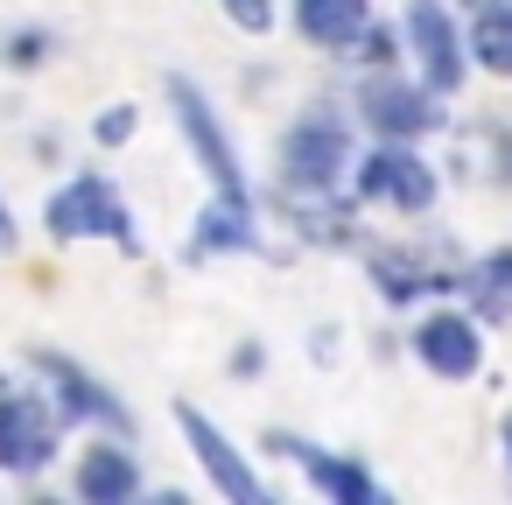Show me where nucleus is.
<instances>
[{
    "mask_svg": "<svg viewBox=\"0 0 512 505\" xmlns=\"http://www.w3.org/2000/svg\"><path fill=\"white\" fill-rule=\"evenodd\" d=\"M50 232H57V239H120V246H134L127 204L113 197L106 176H78L71 190H57V197H50Z\"/></svg>",
    "mask_w": 512,
    "mask_h": 505,
    "instance_id": "f257e3e1",
    "label": "nucleus"
},
{
    "mask_svg": "<svg viewBox=\"0 0 512 505\" xmlns=\"http://www.w3.org/2000/svg\"><path fill=\"white\" fill-rule=\"evenodd\" d=\"M169 106H176V120H183V134H190V148H197V162H204V176L225 190V197H246V183H239V155H232V141L218 134V120H211V106H204V92L197 85H169Z\"/></svg>",
    "mask_w": 512,
    "mask_h": 505,
    "instance_id": "f03ea898",
    "label": "nucleus"
},
{
    "mask_svg": "<svg viewBox=\"0 0 512 505\" xmlns=\"http://www.w3.org/2000/svg\"><path fill=\"white\" fill-rule=\"evenodd\" d=\"M358 190H365L372 204L421 211V204L435 197V176H428V162H421V155H407L400 141H386V148H372V155H365V169H358Z\"/></svg>",
    "mask_w": 512,
    "mask_h": 505,
    "instance_id": "7ed1b4c3",
    "label": "nucleus"
},
{
    "mask_svg": "<svg viewBox=\"0 0 512 505\" xmlns=\"http://www.w3.org/2000/svg\"><path fill=\"white\" fill-rule=\"evenodd\" d=\"M337 169H344V127L302 120V127L281 141V183H295V190H330Z\"/></svg>",
    "mask_w": 512,
    "mask_h": 505,
    "instance_id": "20e7f679",
    "label": "nucleus"
},
{
    "mask_svg": "<svg viewBox=\"0 0 512 505\" xmlns=\"http://www.w3.org/2000/svg\"><path fill=\"white\" fill-rule=\"evenodd\" d=\"M183 435H190V449H197V463H204V477L225 491V498H239V505H260L267 498V484L246 470V456L225 442V428H211L197 407H183Z\"/></svg>",
    "mask_w": 512,
    "mask_h": 505,
    "instance_id": "39448f33",
    "label": "nucleus"
},
{
    "mask_svg": "<svg viewBox=\"0 0 512 505\" xmlns=\"http://www.w3.org/2000/svg\"><path fill=\"white\" fill-rule=\"evenodd\" d=\"M407 36H414V57H421L428 85L456 92L463 85V43H456L449 15H442V0H407Z\"/></svg>",
    "mask_w": 512,
    "mask_h": 505,
    "instance_id": "423d86ee",
    "label": "nucleus"
},
{
    "mask_svg": "<svg viewBox=\"0 0 512 505\" xmlns=\"http://www.w3.org/2000/svg\"><path fill=\"white\" fill-rule=\"evenodd\" d=\"M414 351H421L428 372H442V379H470L477 358H484V337H477L470 316H428V323L414 330Z\"/></svg>",
    "mask_w": 512,
    "mask_h": 505,
    "instance_id": "0eeeda50",
    "label": "nucleus"
},
{
    "mask_svg": "<svg viewBox=\"0 0 512 505\" xmlns=\"http://www.w3.org/2000/svg\"><path fill=\"white\" fill-rule=\"evenodd\" d=\"M50 456V407L43 400H0V470H43Z\"/></svg>",
    "mask_w": 512,
    "mask_h": 505,
    "instance_id": "6e6552de",
    "label": "nucleus"
},
{
    "mask_svg": "<svg viewBox=\"0 0 512 505\" xmlns=\"http://www.w3.org/2000/svg\"><path fill=\"white\" fill-rule=\"evenodd\" d=\"M141 491V470H134V456L127 449H92L85 463H78V498L85 505H120V498H134Z\"/></svg>",
    "mask_w": 512,
    "mask_h": 505,
    "instance_id": "1a4fd4ad",
    "label": "nucleus"
},
{
    "mask_svg": "<svg viewBox=\"0 0 512 505\" xmlns=\"http://www.w3.org/2000/svg\"><path fill=\"white\" fill-rule=\"evenodd\" d=\"M295 22L316 50H344L365 36V0H295Z\"/></svg>",
    "mask_w": 512,
    "mask_h": 505,
    "instance_id": "9d476101",
    "label": "nucleus"
},
{
    "mask_svg": "<svg viewBox=\"0 0 512 505\" xmlns=\"http://www.w3.org/2000/svg\"><path fill=\"white\" fill-rule=\"evenodd\" d=\"M365 120H372L379 134L400 141V134H421L435 113H428L421 92H407V85H393V78H372V85H365Z\"/></svg>",
    "mask_w": 512,
    "mask_h": 505,
    "instance_id": "9b49d317",
    "label": "nucleus"
},
{
    "mask_svg": "<svg viewBox=\"0 0 512 505\" xmlns=\"http://www.w3.org/2000/svg\"><path fill=\"white\" fill-rule=\"evenodd\" d=\"M302 463H309V477L330 491V498H351V505H379V484L365 477V470H351V463H330V456H316V449H302Z\"/></svg>",
    "mask_w": 512,
    "mask_h": 505,
    "instance_id": "f8f14e48",
    "label": "nucleus"
},
{
    "mask_svg": "<svg viewBox=\"0 0 512 505\" xmlns=\"http://www.w3.org/2000/svg\"><path fill=\"white\" fill-rule=\"evenodd\" d=\"M477 64L498 71V78H512V8H498V0L477 15Z\"/></svg>",
    "mask_w": 512,
    "mask_h": 505,
    "instance_id": "ddd939ff",
    "label": "nucleus"
},
{
    "mask_svg": "<svg viewBox=\"0 0 512 505\" xmlns=\"http://www.w3.org/2000/svg\"><path fill=\"white\" fill-rule=\"evenodd\" d=\"M225 15H232L246 36H267V29H274V8H267V0H225Z\"/></svg>",
    "mask_w": 512,
    "mask_h": 505,
    "instance_id": "4468645a",
    "label": "nucleus"
},
{
    "mask_svg": "<svg viewBox=\"0 0 512 505\" xmlns=\"http://www.w3.org/2000/svg\"><path fill=\"white\" fill-rule=\"evenodd\" d=\"M484 281H491V309H505V316H512V260H491V267H484Z\"/></svg>",
    "mask_w": 512,
    "mask_h": 505,
    "instance_id": "2eb2a0df",
    "label": "nucleus"
},
{
    "mask_svg": "<svg viewBox=\"0 0 512 505\" xmlns=\"http://www.w3.org/2000/svg\"><path fill=\"white\" fill-rule=\"evenodd\" d=\"M127 127H134V120H127V106H113V113H106V120H99V141H120V134H127Z\"/></svg>",
    "mask_w": 512,
    "mask_h": 505,
    "instance_id": "dca6fc26",
    "label": "nucleus"
},
{
    "mask_svg": "<svg viewBox=\"0 0 512 505\" xmlns=\"http://www.w3.org/2000/svg\"><path fill=\"white\" fill-rule=\"evenodd\" d=\"M15 239V225H8V204H0V246H8Z\"/></svg>",
    "mask_w": 512,
    "mask_h": 505,
    "instance_id": "f3484780",
    "label": "nucleus"
},
{
    "mask_svg": "<svg viewBox=\"0 0 512 505\" xmlns=\"http://www.w3.org/2000/svg\"><path fill=\"white\" fill-rule=\"evenodd\" d=\"M505 449H512V414H505Z\"/></svg>",
    "mask_w": 512,
    "mask_h": 505,
    "instance_id": "a211bd4d",
    "label": "nucleus"
}]
</instances>
